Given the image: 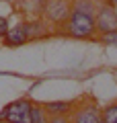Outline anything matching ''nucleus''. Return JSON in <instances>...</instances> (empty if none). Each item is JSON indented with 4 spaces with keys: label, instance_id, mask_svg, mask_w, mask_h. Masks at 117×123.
Returning <instances> with one entry per match:
<instances>
[{
    "label": "nucleus",
    "instance_id": "1",
    "mask_svg": "<svg viewBox=\"0 0 117 123\" xmlns=\"http://www.w3.org/2000/svg\"><path fill=\"white\" fill-rule=\"evenodd\" d=\"M95 8L97 2L95 0H72V8L66 18L64 33L74 39H88V37L97 35V27H95Z\"/></svg>",
    "mask_w": 117,
    "mask_h": 123
},
{
    "label": "nucleus",
    "instance_id": "2",
    "mask_svg": "<svg viewBox=\"0 0 117 123\" xmlns=\"http://www.w3.org/2000/svg\"><path fill=\"white\" fill-rule=\"evenodd\" d=\"M95 27L99 35H105L109 31L117 29V8L113 4H109L107 0L97 2L95 8Z\"/></svg>",
    "mask_w": 117,
    "mask_h": 123
},
{
    "label": "nucleus",
    "instance_id": "3",
    "mask_svg": "<svg viewBox=\"0 0 117 123\" xmlns=\"http://www.w3.org/2000/svg\"><path fill=\"white\" fill-rule=\"evenodd\" d=\"M0 121L8 123H31V103L21 98V101L10 103L8 107L0 111Z\"/></svg>",
    "mask_w": 117,
    "mask_h": 123
},
{
    "label": "nucleus",
    "instance_id": "4",
    "mask_svg": "<svg viewBox=\"0 0 117 123\" xmlns=\"http://www.w3.org/2000/svg\"><path fill=\"white\" fill-rule=\"evenodd\" d=\"M72 2L70 0H47L45 2V18L56 25H64L70 14Z\"/></svg>",
    "mask_w": 117,
    "mask_h": 123
},
{
    "label": "nucleus",
    "instance_id": "5",
    "mask_svg": "<svg viewBox=\"0 0 117 123\" xmlns=\"http://www.w3.org/2000/svg\"><path fill=\"white\" fill-rule=\"evenodd\" d=\"M72 123H103V111L92 103L72 109Z\"/></svg>",
    "mask_w": 117,
    "mask_h": 123
},
{
    "label": "nucleus",
    "instance_id": "6",
    "mask_svg": "<svg viewBox=\"0 0 117 123\" xmlns=\"http://www.w3.org/2000/svg\"><path fill=\"white\" fill-rule=\"evenodd\" d=\"M29 23H19L17 27H13L4 33V45H8V47H19V45H23L25 41H29Z\"/></svg>",
    "mask_w": 117,
    "mask_h": 123
},
{
    "label": "nucleus",
    "instance_id": "7",
    "mask_svg": "<svg viewBox=\"0 0 117 123\" xmlns=\"http://www.w3.org/2000/svg\"><path fill=\"white\" fill-rule=\"evenodd\" d=\"M43 109L47 111V115H68L74 109V105L66 101H58V103H45Z\"/></svg>",
    "mask_w": 117,
    "mask_h": 123
},
{
    "label": "nucleus",
    "instance_id": "8",
    "mask_svg": "<svg viewBox=\"0 0 117 123\" xmlns=\"http://www.w3.org/2000/svg\"><path fill=\"white\" fill-rule=\"evenodd\" d=\"M49 115L43 109V105H31V123H47Z\"/></svg>",
    "mask_w": 117,
    "mask_h": 123
},
{
    "label": "nucleus",
    "instance_id": "9",
    "mask_svg": "<svg viewBox=\"0 0 117 123\" xmlns=\"http://www.w3.org/2000/svg\"><path fill=\"white\" fill-rule=\"evenodd\" d=\"M103 123H117V103H111L103 109Z\"/></svg>",
    "mask_w": 117,
    "mask_h": 123
},
{
    "label": "nucleus",
    "instance_id": "10",
    "mask_svg": "<svg viewBox=\"0 0 117 123\" xmlns=\"http://www.w3.org/2000/svg\"><path fill=\"white\" fill-rule=\"evenodd\" d=\"M103 37V43L105 45H117V29L115 31H109V33H105V35H101Z\"/></svg>",
    "mask_w": 117,
    "mask_h": 123
},
{
    "label": "nucleus",
    "instance_id": "11",
    "mask_svg": "<svg viewBox=\"0 0 117 123\" xmlns=\"http://www.w3.org/2000/svg\"><path fill=\"white\" fill-rule=\"evenodd\" d=\"M47 123H70V119H68V115H49Z\"/></svg>",
    "mask_w": 117,
    "mask_h": 123
},
{
    "label": "nucleus",
    "instance_id": "12",
    "mask_svg": "<svg viewBox=\"0 0 117 123\" xmlns=\"http://www.w3.org/2000/svg\"><path fill=\"white\" fill-rule=\"evenodd\" d=\"M6 31H8V21L4 17H0V37H4Z\"/></svg>",
    "mask_w": 117,
    "mask_h": 123
},
{
    "label": "nucleus",
    "instance_id": "13",
    "mask_svg": "<svg viewBox=\"0 0 117 123\" xmlns=\"http://www.w3.org/2000/svg\"><path fill=\"white\" fill-rule=\"evenodd\" d=\"M109 4H113V6H117V0H107Z\"/></svg>",
    "mask_w": 117,
    "mask_h": 123
}]
</instances>
